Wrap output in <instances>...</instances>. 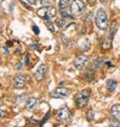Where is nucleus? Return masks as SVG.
Listing matches in <instances>:
<instances>
[{
    "label": "nucleus",
    "instance_id": "obj_1",
    "mask_svg": "<svg viewBox=\"0 0 120 127\" xmlns=\"http://www.w3.org/2000/svg\"><path fill=\"white\" fill-rule=\"evenodd\" d=\"M95 23L97 25V27L100 30H106L108 27V18H107V14L106 12L100 8L98 9L97 13H96V17H95Z\"/></svg>",
    "mask_w": 120,
    "mask_h": 127
},
{
    "label": "nucleus",
    "instance_id": "obj_2",
    "mask_svg": "<svg viewBox=\"0 0 120 127\" xmlns=\"http://www.w3.org/2000/svg\"><path fill=\"white\" fill-rule=\"evenodd\" d=\"M37 15L41 18H43L44 20H50L51 18L55 17L56 15V9L53 7V6H44L40 9L37 10Z\"/></svg>",
    "mask_w": 120,
    "mask_h": 127
},
{
    "label": "nucleus",
    "instance_id": "obj_3",
    "mask_svg": "<svg viewBox=\"0 0 120 127\" xmlns=\"http://www.w3.org/2000/svg\"><path fill=\"white\" fill-rule=\"evenodd\" d=\"M89 96H90V91L88 89H85V90H82L80 91L75 97V103L78 107H83L86 105V103L88 102V99H89Z\"/></svg>",
    "mask_w": 120,
    "mask_h": 127
},
{
    "label": "nucleus",
    "instance_id": "obj_4",
    "mask_svg": "<svg viewBox=\"0 0 120 127\" xmlns=\"http://www.w3.org/2000/svg\"><path fill=\"white\" fill-rule=\"evenodd\" d=\"M71 112L69 110V108L64 105L60 108L58 111H57V118L58 120H60L61 122H64V123H69L71 121Z\"/></svg>",
    "mask_w": 120,
    "mask_h": 127
},
{
    "label": "nucleus",
    "instance_id": "obj_5",
    "mask_svg": "<svg viewBox=\"0 0 120 127\" xmlns=\"http://www.w3.org/2000/svg\"><path fill=\"white\" fill-rule=\"evenodd\" d=\"M70 7H71V13L73 15H80L81 13H83L85 5L81 0H74V1L71 3Z\"/></svg>",
    "mask_w": 120,
    "mask_h": 127
},
{
    "label": "nucleus",
    "instance_id": "obj_6",
    "mask_svg": "<svg viewBox=\"0 0 120 127\" xmlns=\"http://www.w3.org/2000/svg\"><path fill=\"white\" fill-rule=\"evenodd\" d=\"M70 94V91L64 87H57L52 93L51 96L53 98H66Z\"/></svg>",
    "mask_w": 120,
    "mask_h": 127
},
{
    "label": "nucleus",
    "instance_id": "obj_7",
    "mask_svg": "<svg viewBox=\"0 0 120 127\" xmlns=\"http://www.w3.org/2000/svg\"><path fill=\"white\" fill-rule=\"evenodd\" d=\"M88 63V57L84 54L82 55H79L76 59H75V62H74V66L76 69L78 70H82Z\"/></svg>",
    "mask_w": 120,
    "mask_h": 127
},
{
    "label": "nucleus",
    "instance_id": "obj_8",
    "mask_svg": "<svg viewBox=\"0 0 120 127\" xmlns=\"http://www.w3.org/2000/svg\"><path fill=\"white\" fill-rule=\"evenodd\" d=\"M46 72H47V67H46V65L41 64V65L37 68V70L35 71V73H34L35 79H36L37 81H42V80L45 78V76H46Z\"/></svg>",
    "mask_w": 120,
    "mask_h": 127
},
{
    "label": "nucleus",
    "instance_id": "obj_9",
    "mask_svg": "<svg viewBox=\"0 0 120 127\" xmlns=\"http://www.w3.org/2000/svg\"><path fill=\"white\" fill-rule=\"evenodd\" d=\"M14 87L17 89H21L26 85V76L24 75H17L14 77Z\"/></svg>",
    "mask_w": 120,
    "mask_h": 127
},
{
    "label": "nucleus",
    "instance_id": "obj_10",
    "mask_svg": "<svg viewBox=\"0 0 120 127\" xmlns=\"http://www.w3.org/2000/svg\"><path fill=\"white\" fill-rule=\"evenodd\" d=\"M38 105V100L34 97H30L26 100V108L28 110H34Z\"/></svg>",
    "mask_w": 120,
    "mask_h": 127
},
{
    "label": "nucleus",
    "instance_id": "obj_11",
    "mask_svg": "<svg viewBox=\"0 0 120 127\" xmlns=\"http://www.w3.org/2000/svg\"><path fill=\"white\" fill-rule=\"evenodd\" d=\"M83 78H84V80H86V81H92L94 78H95V69L93 68H90V69H88L86 72H85V74H84V76H83Z\"/></svg>",
    "mask_w": 120,
    "mask_h": 127
},
{
    "label": "nucleus",
    "instance_id": "obj_12",
    "mask_svg": "<svg viewBox=\"0 0 120 127\" xmlns=\"http://www.w3.org/2000/svg\"><path fill=\"white\" fill-rule=\"evenodd\" d=\"M116 86H117V82H116V81H114V80H112V79L107 80V82H106V87H107L108 91H110V92L114 91V90L116 89Z\"/></svg>",
    "mask_w": 120,
    "mask_h": 127
},
{
    "label": "nucleus",
    "instance_id": "obj_13",
    "mask_svg": "<svg viewBox=\"0 0 120 127\" xmlns=\"http://www.w3.org/2000/svg\"><path fill=\"white\" fill-rule=\"evenodd\" d=\"M111 113H112V115H113L114 117L117 118V117L120 115V105H118V104L113 105L112 108H111Z\"/></svg>",
    "mask_w": 120,
    "mask_h": 127
},
{
    "label": "nucleus",
    "instance_id": "obj_14",
    "mask_svg": "<svg viewBox=\"0 0 120 127\" xmlns=\"http://www.w3.org/2000/svg\"><path fill=\"white\" fill-rule=\"evenodd\" d=\"M70 5V0H60L59 2V8L61 10L66 9Z\"/></svg>",
    "mask_w": 120,
    "mask_h": 127
},
{
    "label": "nucleus",
    "instance_id": "obj_15",
    "mask_svg": "<svg viewBox=\"0 0 120 127\" xmlns=\"http://www.w3.org/2000/svg\"><path fill=\"white\" fill-rule=\"evenodd\" d=\"M117 29H118L117 23L113 22V23H112V25H111V29H110V38H113V37H114V34L116 33Z\"/></svg>",
    "mask_w": 120,
    "mask_h": 127
},
{
    "label": "nucleus",
    "instance_id": "obj_16",
    "mask_svg": "<svg viewBox=\"0 0 120 127\" xmlns=\"http://www.w3.org/2000/svg\"><path fill=\"white\" fill-rule=\"evenodd\" d=\"M102 63H103V61H102V58H97L94 62H93V68L94 69H98V68H100L101 67V65H102Z\"/></svg>",
    "mask_w": 120,
    "mask_h": 127
},
{
    "label": "nucleus",
    "instance_id": "obj_17",
    "mask_svg": "<svg viewBox=\"0 0 120 127\" xmlns=\"http://www.w3.org/2000/svg\"><path fill=\"white\" fill-rule=\"evenodd\" d=\"M102 47H103V49H109L111 47V38L105 39L102 43Z\"/></svg>",
    "mask_w": 120,
    "mask_h": 127
},
{
    "label": "nucleus",
    "instance_id": "obj_18",
    "mask_svg": "<svg viewBox=\"0 0 120 127\" xmlns=\"http://www.w3.org/2000/svg\"><path fill=\"white\" fill-rule=\"evenodd\" d=\"M109 126H111V127H116V126H120V123L118 122V120L116 119V117H114V118L110 119V121H109Z\"/></svg>",
    "mask_w": 120,
    "mask_h": 127
},
{
    "label": "nucleus",
    "instance_id": "obj_19",
    "mask_svg": "<svg viewBox=\"0 0 120 127\" xmlns=\"http://www.w3.org/2000/svg\"><path fill=\"white\" fill-rule=\"evenodd\" d=\"M61 16H62L63 18H65V19H72L71 13L65 11V9H64V10H61Z\"/></svg>",
    "mask_w": 120,
    "mask_h": 127
},
{
    "label": "nucleus",
    "instance_id": "obj_20",
    "mask_svg": "<svg viewBox=\"0 0 120 127\" xmlns=\"http://www.w3.org/2000/svg\"><path fill=\"white\" fill-rule=\"evenodd\" d=\"M46 27H47V29L50 31V32H52V33H54V31H55V29H54V26H53V24L49 21V20H47V22H46Z\"/></svg>",
    "mask_w": 120,
    "mask_h": 127
},
{
    "label": "nucleus",
    "instance_id": "obj_21",
    "mask_svg": "<svg viewBox=\"0 0 120 127\" xmlns=\"http://www.w3.org/2000/svg\"><path fill=\"white\" fill-rule=\"evenodd\" d=\"M56 24H57V26H58L59 28H63V26L65 25V24H64V20H63L62 18L56 19Z\"/></svg>",
    "mask_w": 120,
    "mask_h": 127
},
{
    "label": "nucleus",
    "instance_id": "obj_22",
    "mask_svg": "<svg viewBox=\"0 0 120 127\" xmlns=\"http://www.w3.org/2000/svg\"><path fill=\"white\" fill-rule=\"evenodd\" d=\"M94 118V114L92 111H89L88 114H87V120L88 121H92V119Z\"/></svg>",
    "mask_w": 120,
    "mask_h": 127
},
{
    "label": "nucleus",
    "instance_id": "obj_23",
    "mask_svg": "<svg viewBox=\"0 0 120 127\" xmlns=\"http://www.w3.org/2000/svg\"><path fill=\"white\" fill-rule=\"evenodd\" d=\"M40 3L42 4V5H44V6H50V0H41L40 1Z\"/></svg>",
    "mask_w": 120,
    "mask_h": 127
},
{
    "label": "nucleus",
    "instance_id": "obj_24",
    "mask_svg": "<svg viewBox=\"0 0 120 127\" xmlns=\"http://www.w3.org/2000/svg\"><path fill=\"white\" fill-rule=\"evenodd\" d=\"M32 30H33V32H34L36 35H38V34H39V32H40L39 28H38L37 26H35V25H33V26H32Z\"/></svg>",
    "mask_w": 120,
    "mask_h": 127
},
{
    "label": "nucleus",
    "instance_id": "obj_25",
    "mask_svg": "<svg viewBox=\"0 0 120 127\" xmlns=\"http://www.w3.org/2000/svg\"><path fill=\"white\" fill-rule=\"evenodd\" d=\"M6 116H7V113L5 111H1V110H0V119H3Z\"/></svg>",
    "mask_w": 120,
    "mask_h": 127
},
{
    "label": "nucleus",
    "instance_id": "obj_26",
    "mask_svg": "<svg viewBox=\"0 0 120 127\" xmlns=\"http://www.w3.org/2000/svg\"><path fill=\"white\" fill-rule=\"evenodd\" d=\"M49 117H50V112H48V113H47V115H46V117H45V118H43V120H42V122L40 123V125H42V123H45V122H46V120H47Z\"/></svg>",
    "mask_w": 120,
    "mask_h": 127
},
{
    "label": "nucleus",
    "instance_id": "obj_27",
    "mask_svg": "<svg viewBox=\"0 0 120 127\" xmlns=\"http://www.w3.org/2000/svg\"><path fill=\"white\" fill-rule=\"evenodd\" d=\"M27 2L31 5H35L36 4V0H27Z\"/></svg>",
    "mask_w": 120,
    "mask_h": 127
},
{
    "label": "nucleus",
    "instance_id": "obj_28",
    "mask_svg": "<svg viewBox=\"0 0 120 127\" xmlns=\"http://www.w3.org/2000/svg\"><path fill=\"white\" fill-rule=\"evenodd\" d=\"M25 62H26V64H29V53H27L25 56Z\"/></svg>",
    "mask_w": 120,
    "mask_h": 127
},
{
    "label": "nucleus",
    "instance_id": "obj_29",
    "mask_svg": "<svg viewBox=\"0 0 120 127\" xmlns=\"http://www.w3.org/2000/svg\"><path fill=\"white\" fill-rule=\"evenodd\" d=\"M105 64H106V66H107V67H111V66H113L111 62H105Z\"/></svg>",
    "mask_w": 120,
    "mask_h": 127
},
{
    "label": "nucleus",
    "instance_id": "obj_30",
    "mask_svg": "<svg viewBox=\"0 0 120 127\" xmlns=\"http://www.w3.org/2000/svg\"><path fill=\"white\" fill-rule=\"evenodd\" d=\"M87 1H88V3H89V4H94L96 0H87Z\"/></svg>",
    "mask_w": 120,
    "mask_h": 127
},
{
    "label": "nucleus",
    "instance_id": "obj_31",
    "mask_svg": "<svg viewBox=\"0 0 120 127\" xmlns=\"http://www.w3.org/2000/svg\"><path fill=\"white\" fill-rule=\"evenodd\" d=\"M28 120H29L30 122H31V123H37V120L35 121V120H34V119H32V118H29Z\"/></svg>",
    "mask_w": 120,
    "mask_h": 127
},
{
    "label": "nucleus",
    "instance_id": "obj_32",
    "mask_svg": "<svg viewBox=\"0 0 120 127\" xmlns=\"http://www.w3.org/2000/svg\"><path fill=\"white\" fill-rule=\"evenodd\" d=\"M17 69H18V70H21V69H22V63H19V64H18V67H17Z\"/></svg>",
    "mask_w": 120,
    "mask_h": 127
},
{
    "label": "nucleus",
    "instance_id": "obj_33",
    "mask_svg": "<svg viewBox=\"0 0 120 127\" xmlns=\"http://www.w3.org/2000/svg\"><path fill=\"white\" fill-rule=\"evenodd\" d=\"M30 47H31V48H36L37 47V44H30Z\"/></svg>",
    "mask_w": 120,
    "mask_h": 127
},
{
    "label": "nucleus",
    "instance_id": "obj_34",
    "mask_svg": "<svg viewBox=\"0 0 120 127\" xmlns=\"http://www.w3.org/2000/svg\"><path fill=\"white\" fill-rule=\"evenodd\" d=\"M99 1H100L101 3H105V2L107 1V0H99Z\"/></svg>",
    "mask_w": 120,
    "mask_h": 127
},
{
    "label": "nucleus",
    "instance_id": "obj_35",
    "mask_svg": "<svg viewBox=\"0 0 120 127\" xmlns=\"http://www.w3.org/2000/svg\"><path fill=\"white\" fill-rule=\"evenodd\" d=\"M1 105H2V102H1V101H0V106H1Z\"/></svg>",
    "mask_w": 120,
    "mask_h": 127
},
{
    "label": "nucleus",
    "instance_id": "obj_36",
    "mask_svg": "<svg viewBox=\"0 0 120 127\" xmlns=\"http://www.w3.org/2000/svg\"><path fill=\"white\" fill-rule=\"evenodd\" d=\"M2 1H4V0H2Z\"/></svg>",
    "mask_w": 120,
    "mask_h": 127
}]
</instances>
